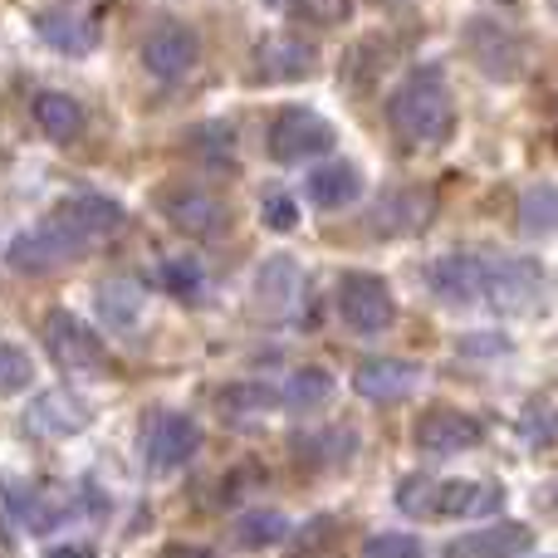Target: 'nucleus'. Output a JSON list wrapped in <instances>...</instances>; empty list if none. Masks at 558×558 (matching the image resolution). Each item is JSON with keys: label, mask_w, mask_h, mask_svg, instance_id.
<instances>
[{"label": "nucleus", "mask_w": 558, "mask_h": 558, "mask_svg": "<svg viewBox=\"0 0 558 558\" xmlns=\"http://www.w3.org/2000/svg\"><path fill=\"white\" fill-rule=\"evenodd\" d=\"M387 118L392 128L407 137V143H441L451 133V88L436 69H422L412 74L387 104Z\"/></svg>", "instance_id": "nucleus-1"}, {"label": "nucleus", "mask_w": 558, "mask_h": 558, "mask_svg": "<svg viewBox=\"0 0 558 558\" xmlns=\"http://www.w3.org/2000/svg\"><path fill=\"white\" fill-rule=\"evenodd\" d=\"M45 231H54L59 241L69 245V251H84V245H94V241H108V235H118L123 231V211H118L108 196H94V192H84V196H64V202L49 211V221H45Z\"/></svg>", "instance_id": "nucleus-2"}, {"label": "nucleus", "mask_w": 558, "mask_h": 558, "mask_svg": "<svg viewBox=\"0 0 558 558\" xmlns=\"http://www.w3.org/2000/svg\"><path fill=\"white\" fill-rule=\"evenodd\" d=\"M45 348L54 353L59 367L69 373H104L108 367V348L84 318H74L69 308H54L45 314Z\"/></svg>", "instance_id": "nucleus-3"}, {"label": "nucleus", "mask_w": 558, "mask_h": 558, "mask_svg": "<svg viewBox=\"0 0 558 558\" xmlns=\"http://www.w3.org/2000/svg\"><path fill=\"white\" fill-rule=\"evenodd\" d=\"M338 314H343V324L353 333H383V328H392L397 308L377 275H348L343 289H338Z\"/></svg>", "instance_id": "nucleus-4"}, {"label": "nucleus", "mask_w": 558, "mask_h": 558, "mask_svg": "<svg viewBox=\"0 0 558 558\" xmlns=\"http://www.w3.org/2000/svg\"><path fill=\"white\" fill-rule=\"evenodd\" d=\"M328 147H333V128L318 113H308V108H289L270 128V153L279 162H304V157H318Z\"/></svg>", "instance_id": "nucleus-5"}, {"label": "nucleus", "mask_w": 558, "mask_h": 558, "mask_svg": "<svg viewBox=\"0 0 558 558\" xmlns=\"http://www.w3.org/2000/svg\"><path fill=\"white\" fill-rule=\"evenodd\" d=\"M490 260L495 255H475V251L446 255V260H436L426 270V279H432L436 299H446V304H475L485 294V279H490Z\"/></svg>", "instance_id": "nucleus-6"}, {"label": "nucleus", "mask_w": 558, "mask_h": 558, "mask_svg": "<svg viewBox=\"0 0 558 558\" xmlns=\"http://www.w3.org/2000/svg\"><path fill=\"white\" fill-rule=\"evenodd\" d=\"M162 216L172 221V231L192 235V241H206V235L226 231V202L202 186H177L172 196L162 202Z\"/></svg>", "instance_id": "nucleus-7"}, {"label": "nucleus", "mask_w": 558, "mask_h": 558, "mask_svg": "<svg viewBox=\"0 0 558 558\" xmlns=\"http://www.w3.org/2000/svg\"><path fill=\"white\" fill-rule=\"evenodd\" d=\"M196 59H202V45H196V35L186 25H157L153 35L143 39V64L153 69L157 78H167V84L192 74Z\"/></svg>", "instance_id": "nucleus-8"}, {"label": "nucleus", "mask_w": 558, "mask_h": 558, "mask_svg": "<svg viewBox=\"0 0 558 558\" xmlns=\"http://www.w3.org/2000/svg\"><path fill=\"white\" fill-rule=\"evenodd\" d=\"M544 289V270L534 260H490V279H485V304L495 308H530Z\"/></svg>", "instance_id": "nucleus-9"}, {"label": "nucleus", "mask_w": 558, "mask_h": 558, "mask_svg": "<svg viewBox=\"0 0 558 558\" xmlns=\"http://www.w3.org/2000/svg\"><path fill=\"white\" fill-rule=\"evenodd\" d=\"M196 446H202V432H196V422L182 412H167L147 426V461H153L157 471L186 465L196 456Z\"/></svg>", "instance_id": "nucleus-10"}, {"label": "nucleus", "mask_w": 558, "mask_h": 558, "mask_svg": "<svg viewBox=\"0 0 558 558\" xmlns=\"http://www.w3.org/2000/svg\"><path fill=\"white\" fill-rule=\"evenodd\" d=\"M481 436L485 426L465 412H451V407H436L416 422V446L422 451H471V446H481Z\"/></svg>", "instance_id": "nucleus-11"}, {"label": "nucleus", "mask_w": 558, "mask_h": 558, "mask_svg": "<svg viewBox=\"0 0 558 558\" xmlns=\"http://www.w3.org/2000/svg\"><path fill=\"white\" fill-rule=\"evenodd\" d=\"M353 387L367 402H397L416 387V367L402 363V357H367V363H357Z\"/></svg>", "instance_id": "nucleus-12"}, {"label": "nucleus", "mask_w": 558, "mask_h": 558, "mask_svg": "<svg viewBox=\"0 0 558 558\" xmlns=\"http://www.w3.org/2000/svg\"><path fill=\"white\" fill-rule=\"evenodd\" d=\"M505 495L481 481H436V514H465V520H485L500 514Z\"/></svg>", "instance_id": "nucleus-13"}, {"label": "nucleus", "mask_w": 558, "mask_h": 558, "mask_svg": "<svg viewBox=\"0 0 558 558\" xmlns=\"http://www.w3.org/2000/svg\"><path fill=\"white\" fill-rule=\"evenodd\" d=\"M29 426L45 436H74L88 426V407L78 402L74 392H45L35 407H29Z\"/></svg>", "instance_id": "nucleus-14"}, {"label": "nucleus", "mask_w": 558, "mask_h": 558, "mask_svg": "<svg viewBox=\"0 0 558 558\" xmlns=\"http://www.w3.org/2000/svg\"><path fill=\"white\" fill-rule=\"evenodd\" d=\"M524 549H530V530L524 524H485V530L451 544V554H461V558H510Z\"/></svg>", "instance_id": "nucleus-15"}, {"label": "nucleus", "mask_w": 558, "mask_h": 558, "mask_svg": "<svg viewBox=\"0 0 558 558\" xmlns=\"http://www.w3.org/2000/svg\"><path fill=\"white\" fill-rule=\"evenodd\" d=\"M69 255H74V251H69L54 231H45V226H39V231H29V235H20V241L10 245V265H15V270H25V275L54 270V265L69 260Z\"/></svg>", "instance_id": "nucleus-16"}, {"label": "nucleus", "mask_w": 558, "mask_h": 558, "mask_svg": "<svg viewBox=\"0 0 558 558\" xmlns=\"http://www.w3.org/2000/svg\"><path fill=\"white\" fill-rule=\"evenodd\" d=\"M308 69H314V49L304 45V39H265L260 45V74L265 78H304Z\"/></svg>", "instance_id": "nucleus-17"}, {"label": "nucleus", "mask_w": 558, "mask_h": 558, "mask_svg": "<svg viewBox=\"0 0 558 558\" xmlns=\"http://www.w3.org/2000/svg\"><path fill=\"white\" fill-rule=\"evenodd\" d=\"M426 211H432V196H422V192H392L383 206H377L373 221H377V231L407 235V231H422Z\"/></svg>", "instance_id": "nucleus-18"}, {"label": "nucleus", "mask_w": 558, "mask_h": 558, "mask_svg": "<svg viewBox=\"0 0 558 558\" xmlns=\"http://www.w3.org/2000/svg\"><path fill=\"white\" fill-rule=\"evenodd\" d=\"M35 123L45 128L49 137L69 143V137L84 133V108H78L69 94H39V98H35Z\"/></svg>", "instance_id": "nucleus-19"}, {"label": "nucleus", "mask_w": 558, "mask_h": 558, "mask_svg": "<svg viewBox=\"0 0 558 558\" xmlns=\"http://www.w3.org/2000/svg\"><path fill=\"white\" fill-rule=\"evenodd\" d=\"M299 284H304V275H299V265L289 260V255H275V260L260 270V299L270 308H279V314L299 304Z\"/></svg>", "instance_id": "nucleus-20"}, {"label": "nucleus", "mask_w": 558, "mask_h": 558, "mask_svg": "<svg viewBox=\"0 0 558 558\" xmlns=\"http://www.w3.org/2000/svg\"><path fill=\"white\" fill-rule=\"evenodd\" d=\"M471 29H475L481 39H490V49L475 45V49H481L475 59H481V64L490 69V74H500V78L520 74V69H524V49H520V39H510L500 25H471Z\"/></svg>", "instance_id": "nucleus-21"}, {"label": "nucleus", "mask_w": 558, "mask_h": 558, "mask_svg": "<svg viewBox=\"0 0 558 558\" xmlns=\"http://www.w3.org/2000/svg\"><path fill=\"white\" fill-rule=\"evenodd\" d=\"M328 397H333V373H328V367H299L284 383L279 402L294 407V412H308V407H324Z\"/></svg>", "instance_id": "nucleus-22"}, {"label": "nucleus", "mask_w": 558, "mask_h": 558, "mask_svg": "<svg viewBox=\"0 0 558 558\" xmlns=\"http://www.w3.org/2000/svg\"><path fill=\"white\" fill-rule=\"evenodd\" d=\"M98 318L108 328H128L133 333L137 318H143V289L137 284H104L98 289Z\"/></svg>", "instance_id": "nucleus-23"}, {"label": "nucleus", "mask_w": 558, "mask_h": 558, "mask_svg": "<svg viewBox=\"0 0 558 558\" xmlns=\"http://www.w3.org/2000/svg\"><path fill=\"white\" fill-rule=\"evenodd\" d=\"M308 196H314L318 206H348L357 196V172L348 162H324L308 177Z\"/></svg>", "instance_id": "nucleus-24"}, {"label": "nucleus", "mask_w": 558, "mask_h": 558, "mask_svg": "<svg viewBox=\"0 0 558 558\" xmlns=\"http://www.w3.org/2000/svg\"><path fill=\"white\" fill-rule=\"evenodd\" d=\"M35 29L49 39V45H59V49H64V54H84V49H88V39H94L84 25H78L74 15H64V10H45V15L35 20Z\"/></svg>", "instance_id": "nucleus-25"}, {"label": "nucleus", "mask_w": 558, "mask_h": 558, "mask_svg": "<svg viewBox=\"0 0 558 558\" xmlns=\"http://www.w3.org/2000/svg\"><path fill=\"white\" fill-rule=\"evenodd\" d=\"M235 534H241V544H251V549H265V544H279L289 534V520L279 510H251L241 514V524H235Z\"/></svg>", "instance_id": "nucleus-26"}, {"label": "nucleus", "mask_w": 558, "mask_h": 558, "mask_svg": "<svg viewBox=\"0 0 558 558\" xmlns=\"http://www.w3.org/2000/svg\"><path fill=\"white\" fill-rule=\"evenodd\" d=\"M392 500H397V510H407L412 520H426V514H436V481L432 475H407Z\"/></svg>", "instance_id": "nucleus-27"}, {"label": "nucleus", "mask_w": 558, "mask_h": 558, "mask_svg": "<svg viewBox=\"0 0 558 558\" xmlns=\"http://www.w3.org/2000/svg\"><path fill=\"white\" fill-rule=\"evenodd\" d=\"M29 377H35V367H29V357L20 353V348L0 343V397H10V392H25V387H29Z\"/></svg>", "instance_id": "nucleus-28"}, {"label": "nucleus", "mask_w": 558, "mask_h": 558, "mask_svg": "<svg viewBox=\"0 0 558 558\" xmlns=\"http://www.w3.org/2000/svg\"><path fill=\"white\" fill-rule=\"evenodd\" d=\"M363 554L367 558H416L422 554V544H416L412 534H367Z\"/></svg>", "instance_id": "nucleus-29"}, {"label": "nucleus", "mask_w": 558, "mask_h": 558, "mask_svg": "<svg viewBox=\"0 0 558 558\" xmlns=\"http://www.w3.org/2000/svg\"><path fill=\"white\" fill-rule=\"evenodd\" d=\"M221 402L235 407V412H265V407L275 402V392L265 383H241V387H226Z\"/></svg>", "instance_id": "nucleus-30"}, {"label": "nucleus", "mask_w": 558, "mask_h": 558, "mask_svg": "<svg viewBox=\"0 0 558 558\" xmlns=\"http://www.w3.org/2000/svg\"><path fill=\"white\" fill-rule=\"evenodd\" d=\"M294 15L314 20V25H343L348 20V0H294Z\"/></svg>", "instance_id": "nucleus-31"}, {"label": "nucleus", "mask_w": 558, "mask_h": 558, "mask_svg": "<svg viewBox=\"0 0 558 558\" xmlns=\"http://www.w3.org/2000/svg\"><path fill=\"white\" fill-rule=\"evenodd\" d=\"M265 226H270V231H294V226H299L294 196H284V192H270V196H265Z\"/></svg>", "instance_id": "nucleus-32"}, {"label": "nucleus", "mask_w": 558, "mask_h": 558, "mask_svg": "<svg viewBox=\"0 0 558 558\" xmlns=\"http://www.w3.org/2000/svg\"><path fill=\"white\" fill-rule=\"evenodd\" d=\"M524 211H530V216H524V221H530V231H549V226H554V192H549V186H539V192L530 196V206H524Z\"/></svg>", "instance_id": "nucleus-33"}, {"label": "nucleus", "mask_w": 558, "mask_h": 558, "mask_svg": "<svg viewBox=\"0 0 558 558\" xmlns=\"http://www.w3.org/2000/svg\"><path fill=\"white\" fill-rule=\"evenodd\" d=\"M167 284H182V289H196V275L186 265H167Z\"/></svg>", "instance_id": "nucleus-34"}, {"label": "nucleus", "mask_w": 558, "mask_h": 558, "mask_svg": "<svg viewBox=\"0 0 558 558\" xmlns=\"http://www.w3.org/2000/svg\"><path fill=\"white\" fill-rule=\"evenodd\" d=\"M270 5H279V10H289V5H294V0H270Z\"/></svg>", "instance_id": "nucleus-35"}]
</instances>
